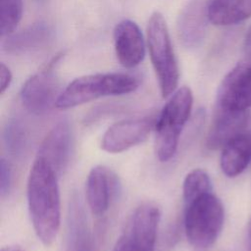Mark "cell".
Instances as JSON below:
<instances>
[{
  "label": "cell",
  "mask_w": 251,
  "mask_h": 251,
  "mask_svg": "<svg viewBox=\"0 0 251 251\" xmlns=\"http://www.w3.org/2000/svg\"><path fill=\"white\" fill-rule=\"evenodd\" d=\"M244 49L248 55H251V26L249 27V29L247 30V33L245 35Z\"/></svg>",
  "instance_id": "24"
},
{
  "label": "cell",
  "mask_w": 251,
  "mask_h": 251,
  "mask_svg": "<svg viewBox=\"0 0 251 251\" xmlns=\"http://www.w3.org/2000/svg\"><path fill=\"white\" fill-rule=\"evenodd\" d=\"M160 210L153 203L139 205L130 216L126 229L113 251H155Z\"/></svg>",
  "instance_id": "6"
},
{
  "label": "cell",
  "mask_w": 251,
  "mask_h": 251,
  "mask_svg": "<svg viewBox=\"0 0 251 251\" xmlns=\"http://www.w3.org/2000/svg\"><path fill=\"white\" fill-rule=\"evenodd\" d=\"M251 107V55L237 63L223 78L216 96L215 109L248 111Z\"/></svg>",
  "instance_id": "7"
},
{
  "label": "cell",
  "mask_w": 251,
  "mask_h": 251,
  "mask_svg": "<svg viewBox=\"0 0 251 251\" xmlns=\"http://www.w3.org/2000/svg\"><path fill=\"white\" fill-rule=\"evenodd\" d=\"M207 13L215 25H236L251 17V0H210Z\"/></svg>",
  "instance_id": "18"
},
{
  "label": "cell",
  "mask_w": 251,
  "mask_h": 251,
  "mask_svg": "<svg viewBox=\"0 0 251 251\" xmlns=\"http://www.w3.org/2000/svg\"><path fill=\"white\" fill-rule=\"evenodd\" d=\"M147 45L161 94L167 98L176 90L179 69L166 20L159 12H154L148 21Z\"/></svg>",
  "instance_id": "5"
},
{
  "label": "cell",
  "mask_w": 251,
  "mask_h": 251,
  "mask_svg": "<svg viewBox=\"0 0 251 251\" xmlns=\"http://www.w3.org/2000/svg\"><path fill=\"white\" fill-rule=\"evenodd\" d=\"M247 232H248V244H249V251H251V218L248 222V227H247Z\"/></svg>",
  "instance_id": "26"
},
{
  "label": "cell",
  "mask_w": 251,
  "mask_h": 251,
  "mask_svg": "<svg viewBox=\"0 0 251 251\" xmlns=\"http://www.w3.org/2000/svg\"><path fill=\"white\" fill-rule=\"evenodd\" d=\"M1 20L0 34L4 38L14 32L23 14L22 0H0Z\"/></svg>",
  "instance_id": "20"
},
{
  "label": "cell",
  "mask_w": 251,
  "mask_h": 251,
  "mask_svg": "<svg viewBox=\"0 0 251 251\" xmlns=\"http://www.w3.org/2000/svg\"><path fill=\"white\" fill-rule=\"evenodd\" d=\"M1 251H25V250L17 245H9V246L2 247Z\"/></svg>",
  "instance_id": "25"
},
{
  "label": "cell",
  "mask_w": 251,
  "mask_h": 251,
  "mask_svg": "<svg viewBox=\"0 0 251 251\" xmlns=\"http://www.w3.org/2000/svg\"><path fill=\"white\" fill-rule=\"evenodd\" d=\"M72 134L69 123L61 121L56 124L42 140L36 158L45 161L57 175L67 167L71 154Z\"/></svg>",
  "instance_id": "13"
},
{
  "label": "cell",
  "mask_w": 251,
  "mask_h": 251,
  "mask_svg": "<svg viewBox=\"0 0 251 251\" xmlns=\"http://www.w3.org/2000/svg\"><path fill=\"white\" fill-rule=\"evenodd\" d=\"M210 0H192L179 16L177 29L180 40L186 47H196L205 36Z\"/></svg>",
  "instance_id": "15"
},
{
  "label": "cell",
  "mask_w": 251,
  "mask_h": 251,
  "mask_svg": "<svg viewBox=\"0 0 251 251\" xmlns=\"http://www.w3.org/2000/svg\"><path fill=\"white\" fill-rule=\"evenodd\" d=\"M251 163V129L244 130L222 148L220 165L228 177L239 176Z\"/></svg>",
  "instance_id": "17"
},
{
  "label": "cell",
  "mask_w": 251,
  "mask_h": 251,
  "mask_svg": "<svg viewBox=\"0 0 251 251\" xmlns=\"http://www.w3.org/2000/svg\"><path fill=\"white\" fill-rule=\"evenodd\" d=\"M12 81V74L10 69L3 63L0 65V92L3 94L10 86Z\"/></svg>",
  "instance_id": "23"
},
{
  "label": "cell",
  "mask_w": 251,
  "mask_h": 251,
  "mask_svg": "<svg viewBox=\"0 0 251 251\" xmlns=\"http://www.w3.org/2000/svg\"><path fill=\"white\" fill-rule=\"evenodd\" d=\"M212 191V182L209 175L201 170L195 169L187 174L182 184V195L184 203Z\"/></svg>",
  "instance_id": "19"
},
{
  "label": "cell",
  "mask_w": 251,
  "mask_h": 251,
  "mask_svg": "<svg viewBox=\"0 0 251 251\" xmlns=\"http://www.w3.org/2000/svg\"><path fill=\"white\" fill-rule=\"evenodd\" d=\"M56 172L36 158L27 179V205L34 232L45 245H51L61 224V203Z\"/></svg>",
  "instance_id": "1"
},
{
  "label": "cell",
  "mask_w": 251,
  "mask_h": 251,
  "mask_svg": "<svg viewBox=\"0 0 251 251\" xmlns=\"http://www.w3.org/2000/svg\"><path fill=\"white\" fill-rule=\"evenodd\" d=\"M193 105L189 87L176 89L155 121V150L161 162H168L176 152L180 133L187 123Z\"/></svg>",
  "instance_id": "4"
},
{
  "label": "cell",
  "mask_w": 251,
  "mask_h": 251,
  "mask_svg": "<svg viewBox=\"0 0 251 251\" xmlns=\"http://www.w3.org/2000/svg\"><path fill=\"white\" fill-rule=\"evenodd\" d=\"M118 177L108 168L96 166L92 168L86 179V200L91 213L104 215L118 190Z\"/></svg>",
  "instance_id": "12"
},
{
  "label": "cell",
  "mask_w": 251,
  "mask_h": 251,
  "mask_svg": "<svg viewBox=\"0 0 251 251\" xmlns=\"http://www.w3.org/2000/svg\"><path fill=\"white\" fill-rule=\"evenodd\" d=\"M155 126L151 118H139L113 124L102 136L101 148L108 153H121L145 141Z\"/></svg>",
  "instance_id": "9"
},
{
  "label": "cell",
  "mask_w": 251,
  "mask_h": 251,
  "mask_svg": "<svg viewBox=\"0 0 251 251\" xmlns=\"http://www.w3.org/2000/svg\"><path fill=\"white\" fill-rule=\"evenodd\" d=\"M224 221L223 203L212 191L185 204L184 230L190 245L197 251H207L214 245Z\"/></svg>",
  "instance_id": "3"
},
{
  "label": "cell",
  "mask_w": 251,
  "mask_h": 251,
  "mask_svg": "<svg viewBox=\"0 0 251 251\" xmlns=\"http://www.w3.org/2000/svg\"><path fill=\"white\" fill-rule=\"evenodd\" d=\"M250 121L248 111H226L215 109L207 136V147L212 150L223 148L232 138L246 130Z\"/></svg>",
  "instance_id": "14"
},
{
  "label": "cell",
  "mask_w": 251,
  "mask_h": 251,
  "mask_svg": "<svg viewBox=\"0 0 251 251\" xmlns=\"http://www.w3.org/2000/svg\"><path fill=\"white\" fill-rule=\"evenodd\" d=\"M53 36V29L45 22L32 24L17 33H12L2 42V49L9 54H25L47 45Z\"/></svg>",
  "instance_id": "16"
},
{
  "label": "cell",
  "mask_w": 251,
  "mask_h": 251,
  "mask_svg": "<svg viewBox=\"0 0 251 251\" xmlns=\"http://www.w3.org/2000/svg\"><path fill=\"white\" fill-rule=\"evenodd\" d=\"M51 64L30 76L23 85L21 90V101L23 106L34 115H44L56 107L57 100L61 94L60 82L54 73Z\"/></svg>",
  "instance_id": "8"
},
{
  "label": "cell",
  "mask_w": 251,
  "mask_h": 251,
  "mask_svg": "<svg viewBox=\"0 0 251 251\" xmlns=\"http://www.w3.org/2000/svg\"><path fill=\"white\" fill-rule=\"evenodd\" d=\"M139 81L133 75L124 73H104L79 76L62 90L56 108L66 110L100 97L131 93Z\"/></svg>",
  "instance_id": "2"
},
{
  "label": "cell",
  "mask_w": 251,
  "mask_h": 251,
  "mask_svg": "<svg viewBox=\"0 0 251 251\" xmlns=\"http://www.w3.org/2000/svg\"><path fill=\"white\" fill-rule=\"evenodd\" d=\"M4 139L12 153H20L25 144V132L22 125L17 121L10 122L5 128Z\"/></svg>",
  "instance_id": "21"
},
{
  "label": "cell",
  "mask_w": 251,
  "mask_h": 251,
  "mask_svg": "<svg viewBox=\"0 0 251 251\" xmlns=\"http://www.w3.org/2000/svg\"><path fill=\"white\" fill-rule=\"evenodd\" d=\"M65 251H95L94 238L83 204L76 193L69 201L65 228Z\"/></svg>",
  "instance_id": "10"
},
{
  "label": "cell",
  "mask_w": 251,
  "mask_h": 251,
  "mask_svg": "<svg viewBox=\"0 0 251 251\" xmlns=\"http://www.w3.org/2000/svg\"><path fill=\"white\" fill-rule=\"evenodd\" d=\"M114 46L118 61L131 69L139 65L145 56V41L139 26L130 20H123L114 29Z\"/></svg>",
  "instance_id": "11"
},
{
  "label": "cell",
  "mask_w": 251,
  "mask_h": 251,
  "mask_svg": "<svg viewBox=\"0 0 251 251\" xmlns=\"http://www.w3.org/2000/svg\"><path fill=\"white\" fill-rule=\"evenodd\" d=\"M12 183V169L10 163L5 160L1 159L0 161V194L1 197H5L11 188Z\"/></svg>",
  "instance_id": "22"
}]
</instances>
